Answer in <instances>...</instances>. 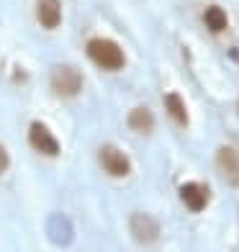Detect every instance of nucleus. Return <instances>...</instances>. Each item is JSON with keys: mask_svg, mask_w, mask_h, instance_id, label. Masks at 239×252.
Here are the masks:
<instances>
[{"mask_svg": "<svg viewBox=\"0 0 239 252\" xmlns=\"http://www.w3.org/2000/svg\"><path fill=\"white\" fill-rule=\"evenodd\" d=\"M88 57L98 67H103V70H121L123 62H126V57H123L121 47H119V44H113V41H108V39H93V41H88Z\"/></svg>", "mask_w": 239, "mask_h": 252, "instance_id": "1", "label": "nucleus"}, {"mask_svg": "<svg viewBox=\"0 0 239 252\" xmlns=\"http://www.w3.org/2000/svg\"><path fill=\"white\" fill-rule=\"evenodd\" d=\"M52 88H54V93L57 95H62V98H72L80 93V88H83V75H80L75 67H57V70L52 72Z\"/></svg>", "mask_w": 239, "mask_h": 252, "instance_id": "2", "label": "nucleus"}, {"mask_svg": "<svg viewBox=\"0 0 239 252\" xmlns=\"http://www.w3.org/2000/svg\"><path fill=\"white\" fill-rule=\"evenodd\" d=\"M29 142H31V147L36 152H41V155H47V157H57L60 155V142L54 139V134L47 129L44 124H31V129H29Z\"/></svg>", "mask_w": 239, "mask_h": 252, "instance_id": "3", "label": "nucleus"}, {"mask_svg": "<svg viewBox=\"0 0 239 252\" xmlns=\"http://www.w3.org/2000/svg\"><path fill=\"white\" fill-rule=\"evenodd\" d=\"M100 165H103V170L113 178H123V175H129V170H131L129 157L121 150H116V147H103V150H100Z\"/></svg>", "mask_w": 239, "mask_h": 252, "instance_id": "4", "label": "nucleus"}, {"mask_svg": "<svg viewBox=\"0 0 239 252\" xmlns=\"http://www.w3.org/2000/svg\"><path fill=\"white\" fill-rule=\"evenodd\" d=\"M216 167H219V173L229 180L232 186H239V155H237V150L221 147V150L216 152Z\"/></svg>", "mask_w": 239, "mask_h": 252, "instance_id": "5", "label": "nucleus"}, {"mask_svg": "<svg viewBox=\"0 0 239 252\" xmlns=\"http://www.w3.org/2000/svg\"><path fill=\"white\" fill-rule=\"evenodd\" d=\"M180 198L190 211H203L209 203V190L198 183H185V186H180Z\"/></svg>", "mask_w": 239, "mask_h": 252, "instance_id": "6", "label": "nucleus"}, {"mask_svg": "<svg viewBox=\"0 0 239 252\" xmlns=\"http://www.w3.org/2000/svg\"><path fill=\"white\" fill-rule=\"evenodd\" d=\"M36 18L44 29H57L62 21V5L60 0H39L36 3Z\"/></svg>", "mask_w": 239, "mask_h": 252, "instance_id": "7", "label": "nucleus"}, {"mask_svg": "<svg viewBox=\"0 0 239 252\" xmlns=\"http://www.w3.org/2000/svg\"><path fill=\"white\" fill-rule=\"evenodd\" d=\"M131 234L139 239L142 245H152L159 234V226H157V221L149 219V216H134L131 219Z\"/></svg>", "mask_w": 239, "mask_h": 252, "instance_id": "8", "label": "nucleus"}, {"mask_svg": "<svg viewBox=\"0 0 239 252\" xmlns=\"http://www.w3.org/2000/svg\"><path fill=\"white\" fill-rule=\"evenodd\" d=\"M129 126L136 134H149L152 126H154V119H152L149 108H134L129 113Z\"/></svg>", "mask_w": 239, "mask_h": 252, "instance_id": "9", "label": "nucleus"}, {"mask_svg": "<svg viewBox=\"0 0 239 252\" xmlns=\"http://www.w3.org/2000/svg\"><path fill=\"white\" fill-rule=\"evenodd\" d=\"M165 106H167V113L173 116L180 126H185L188 124V111H185V103H183V98H180L178 93H170L167 98H165Z\"/></svg>", "mask_w": 239, "mask_h": 252, "instance_id": "10", "label": "nucleus"}, {"mask_svg": "<svg viewBox=\"0 0 239 252\" xmlns=\"http://www.w3.org/2000/svg\"><path fill=\"white\" fill-rule=\"evenodd\" d=\"M203 21H206V26H209L213 33H219V31L226 29V13H224L219 5H211V8L206 10V16H203Z\"/></svg>", "mask_w": 239, "mask_h": 252, "instance_id": "11", "label": "nucleus"}, {"mask_svg": "<svg viewBox=\"0 0 239 252\" xmlns=\"http://www.w3.org/2000/svg\"><path fill=\"white\" fill-rule=\"evenodd\" d=\"M5 167H8V152L3 150V147H0V173H3Z\"/></svg>", "mask_w": 239, "mask_h": 252, "instance_id": "12", "label": "nucleus"}]
</instances>
